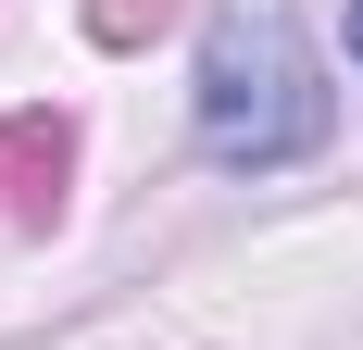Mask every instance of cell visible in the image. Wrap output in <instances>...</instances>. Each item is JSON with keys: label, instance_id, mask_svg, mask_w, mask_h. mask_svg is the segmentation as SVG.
Here are the masks:
<instances>
[{"label": "cell", "instance_id": "6da1fadb", "mask_svg": "<svg viewBox=\"0 0 363 350\" xmlns=\"http://www.w3.org/2000/svg\"><path fill=\"white\" fill-rule=\"evenodd\" d=\"M188 101H201V163L225 175H289L301 150H326V75L289 13H213Z\"/></svg>", "mask_w": 363, "mask_h": 350}, {"label": "cell", "instance_id": "7a4b0ae2", "mask_svg": "<svg viewBox=\"0 0 363 350\" xmlns=\"http://www.w3.org/2000/svg\"><path fill=\"white\" fill-rule=\"evenodd\" d=\"M338 38H351V63H363V0H351V26H338Z\"/></svg>", "mask_w": 363, "mask_h": 350}]
</instances>
